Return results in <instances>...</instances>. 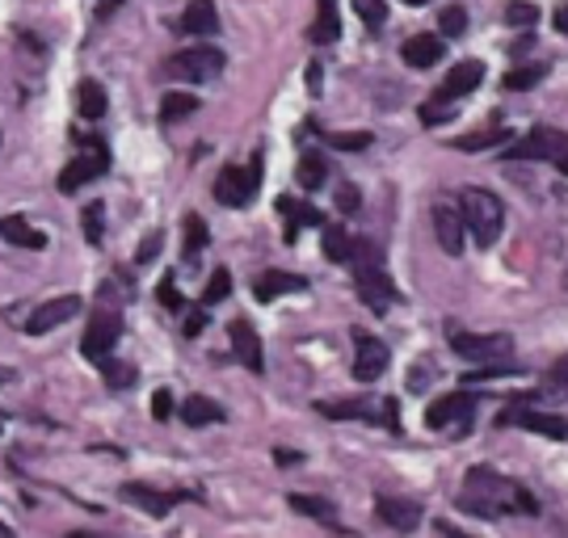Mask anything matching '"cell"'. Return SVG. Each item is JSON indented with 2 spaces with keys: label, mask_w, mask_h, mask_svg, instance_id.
I'll return each instance as SVG.
<instances>
[{
  "label": "cell",
  "mask_w": 568,
  "mask_h": 538,
  "mask_svg": "<svg viewBox=\"0 0 568 538\" xmlns=\"http://www.w3.org/2000/svg\"><path fill=\"white\" fill-rule=\"evenodd\" d=\"M459 509L464 514H476V518H501V514H535L539 505L527 488L509 484L506 476H497L493 467H471L464 476V493H459Z\"/></svg>",
  "instance_id": "obj_1"
},
{
  "label": "cell",
  "mask_w": 568,
  "mask_h": 538,
  "mask_svg": "<svg viewBox=\"0 0 568 538\" xmlns=\"http://www.w3.org/2000/svg\"><path fill=\"white\" fill-rule=\"evenodd\" d=\"M459 215H464V232H471L476 248H493L501 240V227H506V206L497 194L488 190H464L459 194Z\"/></svg>",
  "instance_id": "obj_2"
},
{
  "label": "cell",
  "mask_w": 568,
  "mask_h": 538,
  "mask_svg": "<svg viewBox=\"0 0 568 538\" xmlns=\"http://www.w3.org/2000/svg\"><path fill=\"white\" fill-rule=\"evenodd\" d=\"M349 265H354V278H358V295L371 312H387L392 303H396V286L387 278L384 261L379 253L363 244V240H354V253H349Z\"/></svg>",
  "instance_id": "obj_3"
},
{
  "label": "cell",
  "mask_w": 568,
  "mask_h": 538,
  "mask_svg": "<svg viewBox=\"0 0 568 538\" xmlns=\"http://www.w3.org/2000/svg\"><path fill=\"white\" fill-rule=\"evenodd\" d=\"M169 72L185 84H206L224 72V51L220 47H185L169 60Z\"/></svg>",
  "instance_id": "obj_4"
},
{
  "label": "cell",
  "mask_w": 568,
  "mask_h": 538,
  "mask_svg": "<svg viewBox=\"0 0 568 538\" xmlns=\"http://www.w3.org/2000/svg\"><path fill=\"white\" fill-rule=\"evenodd\" d=\"M471 417H476V396L471 392H450V396L434 399L426 413V425L429 429H447V434H467V425H471Z\"/></svg>",
  "instance_id": "obj_5"
},
{
  "label": "cell",
  "mask_w": 568,
  "mask_h": 538,
  "mask_svg": "<svg viewBox=\"0 0 568 538\" xmlns=\"http://www.w3.org/2000/svg\"><path fill=\"white\" fill-rule=\"evenodd\" d=\"M257 181H262V156L248 160V169L227 164L224 173L215 177V199L224 202V206H248L253 194H257Z\"/></svg>",
  "instance_id": "obj_6"
},
{
  "label": "cell",
  "mask_w": 568,
  "mask_h": 538,
  "mask_svg": "<svg viewBox=\"0 0 568 538\" xmlns=\"http://www.w3.org/2000/svg\"><path fill=\"white\" fill-rule=\"evenodd\" d=\"M119 337H122V316L114 312V307H102L98 316L89 319V328H84L81 354L102 366V362L110 358V349L119 345Z\"/></svg>",
  "instance_id": "obj_7"
},
{
  "label": "cell",
  "mask_w": 568,
  "mask_h": 538,
  "mask_svg": "<svg viewBox=\"0 0 568 538\" xmlns=\"http://www.w3.org/2000/svg\"><path fill=\"white\" fill-rule=\"evenodd\" d=\"M450 349L467 362H493L506 358L514 341H509V333H450Z\"/></svg>",
  "instance_id": "obj_8"
},
{
  "label": "cell",
  "mask_w": 568,
  "mask_h": 538,
  "mask_svg": "<svg viewBox=\"0 0 568 538\" xmlns=\"http://www.w3.org/2000/svg\"><path fill=\"white\" fill-rule=\"evenodd\" d=\"M497 425H518V429H530V434H544L551 441L568 438V420L560 413H539V408H506Z\"/></svg>",
  "instance_id": "obj_9"
},
{
  "label": "cell",
  "mask_w": 568,
  "mask_h": 538,
  "mask_svg": "<svg viewBox=\"0 0 568 538\" xmlns=\"http://www.w3.org/2000/svg\"><path fill=\"white\" fill-rule=\"evenodd\" d=\"M105 169H110V152H105L102 143H89V152H81V156L60 173V190L63 194H72V190H81L84 181L102 177Z\"/></svg>",
  "instance_id": "obj_10"
},
{
  "label": "cell",
  "mask_w": 568,
  "mask_h": 538,
  "mask_svg": "<svg viewBox=\"0 0 568 538\" xmlns=\"http://www.w3.org/2000/svg\"><path fill=\"white\" fill-rule=\"evenodd\" d=\"M375 518L384 521L387 530H396V535H413V530H417V521H422V500L375 497Z\"/></svg>",
  "instance_id": "obj_11"
},
{
  "label": "cell",
  "mask_w": 568,
  "mask_h": 538,
  "mask_svg": "<svg viewBox=\"0 0 568 538\" xmlns=\"http://www.w3.org/2000/svg\"><path fill=\"white\" fill-rule=\"evenodd\" d=\"M354 345H358V358H354V379H358V383L384 379V370H387V345H384V341H375L371 333L354 328Z\"/></svg>",
  "instance_id": "obj_12"
},
{
  "label": "cell",
  "mask_w": 568,
  "mask_h": 538,
  "mask_svg": "<svg viewBox=\"0 0 568 538\" xmlns=\"http://www.w3.org/2000/svg\"><path fill=\"white\" fill-rule=\"evenodd\" d=\"M434 232H438V244L447 257H459L464 253V215L450 199L434 202Z\"/></svg>",
  "instance_id": "obj_13"
},
{
  "label": "cell",
  "mask_w": 568,
  "mask_h": 538,
  "mask_svg": "<svg viewBox=\"0 0 568 538\" xmlns=\"http://www.w3.org/2000/svg\"><path fill=\"white\" fill-rule=\"evenodd\" d=\"M81 312V300L77 295H60V300H47V303H39L34 312H30V319H26V333H51V328H60L63 319H72Z\"/></svg>",
  "instance_id": "obj_14"
},
{
  "label": "cell",
  "mask_w": 568,
  "mask_h": 538,
  "mask_svg": "<svg viewBox=\"0 0 568 538\" xmlns=\"http://www.w3.org/2000/svg\"><path fill=\"white\" fill-rule=\"evenodd\" d=\"M194 493H161V488H148V484H122V500L126 505H140L143 514H152V518H164L178 500H190Z\"/></svg>",
  "instance_id": "obj_15"
},
{
  "label": "cell",
  "mask_w": 568,
  "mask_h": 538,
  "mask_svg": "<svg viewBox=\"0 0 568 538\" xmlns=\"http://www.w3.org/2000/svg\"><path fill=\"white\" fill-rule=\"evenodd\" d=\"M568 143V135H560V131H551V126H535L527 140L514 143V152H506V156H527V160H556L560 156V148Z\"/></svg>",
  "instance_id": "obj_16"
},
{
  "label": "cell",
  "mask_w": 568,
  "mask_h": 538,
  "mask_svg": "<svg viewBox=\"0 0 568 538\" xmlns=\"http://www.w3.org/2000/svg\"><path fill=\"white\" fill-rule=\"evenodd\" d=\"M227 333H232V345H236V354L244 358V366H248L253 375H262L265 358H262V341H257V333H253V324H248V319H232Z\"/></svg>",
  "instance_id": "obj_17"
},
{
  "label": "cell",
  "mask_w": 568,
  "mask_h": 538,
  "mask_svg": "<svg viewBox=\"0 0 568 538\" xmlns=\"http://www.w3.org/2000/svg\"><path fill=\"white\" fill-rule=\"evenodd\" d=\"M485 80V63L480 60H464V63H455L447 72V80H443V98L455 101V98H467L476 84Z\"/></svg>",
  "instance_id": "obj_18"
},
{
  "label": "cell",
  "mask_w": 568,
  "mask_h": 538,
  "mask_svg": "<svg viewBox=\"0 0 568 538\" xmlns=\"http://www.w3.org/2000/svg\"><path fill=\"white\" fill-rule=\"evenodd\" d=\"M295 291H307V278H300V274H283V270H270V274H262V278L253 282L257 303H270V300H278V295H295Z\"/></svg>",
  "instance_id": "obj_19"
},
{
  "label": "cell",
  "mask_w": 568,
  "mask_h": 538,
  "mask_svg": "<svg viewBox=\"0 0 568 538\" xmlns=\"http://www.w3.org/2000/svg\"><path fill=\"white\" fill-rule=\"evenodd\" d=\"M400 60L408 68H434V63L443 60V39L438 34H413V39L400 47Z\"/></svg>",
  "instance_id": "obj_20"
},
{
  "label": "cell",
  "mask_w": 568,
  "mask_h": 538,
  "mask_svg": "<svg viewBox=\"0 0 568 538\" xmlns=\"http://www.w3.org/2000/svg\"><path fill=\"white\" fill-rule=\"evenodd\" d=\"M182 30L185 34H215V30H220V9H215V0H190L182 13Z\"/></svg>",
  "instance_id": "obj_21"
},
{
  "label": "cell",
  "mask_w": 568,
  "mask_h": 538,
  "mask_svg": "<svg viewBox=\"0 0 568 538\" xmlns=\"http://www.w3.org/2000/svg\"><path fill=\"white\" fill-rule=\"evenodd\" d=\"M307 39L316 47H328V42L342 39V18H337V0H321V18L307 30Z\"/></svg>",
  "instance_id": "obj_22"
},
{
  "label": "cell",
  "mask_w": 568,
  "mask_h": 538,
  "mask_svg": "<svg viewBox=\"0 0 568 538\" xmlns=\"http://www.w3.org/2000/svg\"><path fill=\"white\" fill-rule=\"evenodd\" d=\"M0 236L9 240V244H18V248H47V236H42L39 227H30V223L21 220V215H9V220H0Z\"/></svg>",
  "instance_id": "obj_23"
},
{
  "label": "cell",
  "mask_w": 568,
  "mask_h": 538,
  "mask_svg": "<svg viewBox=\"0 0 568 538\" xmlns=\"http://www.w3.org/2000/svg\"><path fill=\"white\" fill-rule=\"evenodd\" d=\"M182 420L185 425H194V429H203V425H220V420H224V408L206 396H190L182 404Z\"/></svg>",
  "instance_id": "obj_24"
},
{
  "label": "cell",
  "mask_w": 568,
  "mask_h": 538,
  "mask_svg": "<svg viewBox=\"0 0 568 538\" xmlns=\"http://www.w3.org/2000/svg\"><path fill=\"white\" fill-rule=\"evenodd\" d=\"M77 110H81L84 122L105 119V89L98 80H81V89H77Z\"/></svg>",
  "instance_id": "obj_25"
},
{
  "label": "cell",
  "mask_w": 568,
  "mask_h": 538,
  "mask_svg": "<svg viewBox=\"0 0 568 538\" xmlns=\"http://www.w3.org/2000/svg\"><path fill=\"white\" fill-rule=\"evenodd\" d=\"M278 211H283V215H291L286 240H295V232H300V227H321V223H325V215H321L316 206H304V202H295V199H278Z\"/></svg>",
  "instance_id": "obj_26"
},
{
  "label": "cell",
  "mask_w": 568,
  "mask_h": 538,
  "mask_svg": "<svg viewBox=\"0 0 568 538\" xmlns=\"http://www.w3.org/2000/svg\"><path fill=\"white\" fill-rule=\"evenodd\" d=\"M291 509H295V514H307V518H316V521H325V526H333V530L342 526V521H337V509H333V500H325V497H304V493H295V497H291Z\"/></svg>",
  "instance_id": "obj_27"
},
{
  "label": "cell",
  "mask_w": 568,
  "mask_h": 538,
  "mask_svg": "<svg viewBox=\"0 0 568 538\" xmlns=\"http://www.w3.org/2000/svg\"><path fill=\"white\" fill-rule=\"evenodd\" d=\"M316 408H321L325 417H333V420H349V417L371 420V417H375V404H371V399H342V404H328V399H321Z\"/></svg>",
  "instance_id": "obj_28"
},
{
  "label": "cell",
  "mask_w": 568,
  "mask_h": 538,
  "mask_svg": "<svg viewBox=\"0 0 568 538\" xmlns=\"http://www.w3.org/2000/svg\"><path fill=\"white\" fill-rule=\"evenodd\" d=\"M199 105H203V101L194 98V93H164L161 119L164 122H182V119H190V114H199Z\"/></svg>",
  "instance_id": "obj_29"
},
{
  "label": "cell",
  "mask_w": 568,
  "mask_h": 538,
  "mask_svg": "<svg viewBox=\"0 0 568 538\" xmlns=\"http://www.w3.org/2000/svg\"><path fill=\"white\" fill-rule=\"evenodd\" d=\"M206 240H211V232H206V220L203 215H185V261H199V253L206 248Z\"/></svg>",
  "instance_id": "obj_30"
},
{
  "label": "cell",
  "mask_w": 568,
  "mask_h": 538,
  "mask_svg": "<svg viewBox=\"0 0 568 538\" xmlns=\"http://www.w3.org/2000/svg\"><path fill=\"white\" fill-rule=\"evenodd\" d=\"M509 131H501V126H493V131H476V135H459V140L450 143L455 152H480V148H497V143H506Z\"/></svg>",
  "instance_id": "obj_31"
},
{
  "label": "cell",
  "mask_w": 568,
  "mask_h": 538,
  "mask_svg": "<svg viewBox=\"0 0 568 538\" xmlns=\"http://www.w3.org/2000/svg\"><path fill=\"white\" fill-rule=\"evenodd\" d=\"M325 177H328L325 156H321V152H307V156L300 160V185H304V190H321Z\"/></svg>",
  "instance_id": "obj_32"
},
{
  "label": "cell",
  "mask_w": 568,
  "mask_h": 538,
  "mask_svg": "<svg viewBox=\"0 0 568 538\" xmlns=\"http://www.w3.org/2000/svg\"><path fill=\"white\" fill-rule=\"evenodd\" d=\"M102 375H105V387H114V392H126L131 383L140 379V370L131 362H114V358L102 362Z\"/></svg>",
  "instance_id": "obj_33"
},
{
  "label": "cell",
  "mask_w": 568,
  "mask_h": 538,
  "mask_svg": "<svg viewBox=\"0 0 568 538\" xmlns=\"http://www.w3.org/2000/svg\"><path fill=\"white\" fill-rule=\"evenodd\" d=\"M349 253H354V240L345 236L342 227H325V257L337 261V265H349Z\"/></svg>",
  "instance_id": "obj_34"
},
{
  "label": "cell",
  "mask_w": 568,
  "mask_h": 538,
  "mask_svg": "<svg viewBox=\"0 0 568 538\" xmlns=\"http://www.w3.org/2000/svg\"><path fill=\"white\" fill-rule=\"evenodd\" d=\"M544 80V63H527V68H514V72H506V89H514V93H527V89H535Z\"/></svg>",
  "instance_id": "obj_35"
},
{
  "label": "cell",
  "mask_w": 568,
  "mask_h": 538,
  "mask_svg": "<svg viewBox=\"0 0 568 538\" xmlns=\"http://www.w3.org/2000/svg\"><path fill=\"white\" fill-rule=\"evenodd\" d=\"M333 148H342V152H366L371 143H375V135L371 131H337V135H325Z\"/></svg>",
  "instance_id": "obj_36"
},
{
  "label": "cell",
  "mask_w": 568,
  "mask_h": 538,
  "mask_svg": "<svg viewBox=\"0 0 568 538\" xmlns=\"http://www.w3.org/2000/svg\"><path fill=\"white\" fill-rule=\"evenodd\" d=\"M227 295H232V274H227L224 265L211 274V282H206V291H203V303L211 307V303H224Z\"/></svg>",
  "instance_id": "obj_37"
},
{
  "label": "cell",
  "mask_w": 568,
  "mask_h": 538,
  "mask_svg": "<svg viewBox=\"0 0 568 538\" xmlns=\"http://www.w3.org/2000/svg\"><path fill=\"white\" fill-rule=\"evenodd\" d=\"M354 13H358L371 30H379L387 21V0H354Z\"/></svg>",
  "instance_id": "obj_38"
},
{
  "label": "cell",
  "mask_w": 568,
  "mask_h": 538,
  "mask_svg": "<svg viewBox=\"0 0 568 538\" xmlns=\"http://www.w3.org/2000/svg\"><path fill=\"white\" fill-rule=\"evenodd\" d=\"M438 30H443V39H459V34L467 30V13L459 9V4L443 9V18H438Z\"/></svg>",
  "instance_id": "obj_39"
},
{
  "label": "cell",
  "mask_w": 568,
  "mask_h": 538,
  "mask_svg": "<svg viewBox=\"0 0 568 538\" xmlns=\"http://www.w3.org/2000/svg\"><path fill=\"white\" fill-rule=\"evenodd\" d=\"M156 300H161V307H169V312H182V291H178V282H173V274H164L161 286H156Z\"/></svg>",
  "instance_id": "obj_40"
},
{
  "label": "cell",
  "mask_w": 568,
  "mask_h": 538,
  "mask_svg": "<svg viewBox=\"0 0 568 538\" xmlns=\"http://www.w3.org/2000/svg\"><path fill=\"white\" fill-rule=\"evenodd\" d=\"M535 18H539V9H535V4H527V0H518V4H509V9H506L509 26H535Z\"/></svg>",
  "instance_id": "obj_41"
},
{
  "label": "cell",
  "mask_w": 568,
  "mask_h": 538,
  "mask_svg": "<svg viewBox=\"0 0 568 538\" xmlns=\"http://www.w3.org/2000/svg\"><path fill=\"white\" fill-rule=\"evenodd\" d=\"M447 110H450V101L438 93L434 101H426V105H422V122H426V126H438V122L447 119Z\"/></svg>",
  "instance_id": "obj_42"
},
{
  "label": "cell",
  "mask_w": 568,
  "mask_h": 538,
  "mask_svg": "<svg viewBox=\"0 0 568 538\" xmlns=\"http://www.w3.org/2000/svg\"><path fill=\"white\" fill-rule=\"evenodd\" d=\"M84 236L93 240H102V202H93V206H84Z\"/></svg>",
  "instance_id": "obj_43"
},
{
  "label": "cell",
  "mask_w": 568,
  "mask_h": 538,
  "mask_svg": "<svg viewBox=\"0 0 568 538\" xmlns=\"http://www.w3.org/2000/svg\"><path fill=\"white\" fill-rule=\"evenodd\" d=\"M161 244H164V232H152V236H148L140 248H135V265H148V261H156Z\"/></svg>",
  "instance_id": "obj_44"
},
{
  "label": "cell",
  "mask_w": 568,
  "mask_h": 538,
  "mask_svg": "<svg viewBox=\"0 0 568 538\" xmlns=\"http://www.w3.org/2000/svg\"><path fill=\"white\" fill-rule=\"evenodd\" d=\"M152 417H156V420L173 417V392H164V387H161V392L152 396Z\"/></svg>",
  "instance_id": "obj_45"
},
{
  "label": "cell",
  "mask_w": 568,
  "mask_h": 538,
  "mask_svg": "<svg viewBox=\"0 0 568 538\" xmlns=\"http://www.w3.org/2000/svg\"><path fill=\"white\" fill-rule=\"evenodd\" d=\"M337 206L342 211H358V185H342L337 190Z\"/></svg>",
  "instance_id": "obj_46"
},
{
  "label": "cell",
  "mask_w": 568,
  "mask_h": 538,
  "mask_svg": "<svg viewBox=\"0 0 568 538\" xmlns=\"http://www.w3.org/2000/svg\"><path fill=\"white\" fill-rule=\"evenodd\" d=\"M203 324H206V312H190V316H185V337H199Z\"/></svg>",
  "instance_id": "obj_47"
},
{
  "label": "cell",
  "mask_w": 568,
  "mask_h": 538,
  "mask_svg": "<svg viewBox=\"0 0 568 538\" xmlns=\"http://www.w3.org/2000/svg\"><path fill=\"white\" fill-rule=\"evenodd\" d=\"M438 535L443 538H476V535H464L459 526H450V521H438Z\"/></svg>",
  "instance_id": "obj_48"
},
{
  "label": "cell",
  "mask_w": 568,
  "mask_h": 538,
  "mask_svg": "<svg viewBox=\"0 0 568 538\" xmlns=\"http://www.w3.org/2000/svg\"><path fill=\"white\" fill-rule=\"evenodd\" d=\"M274 459L283 463V467H295V463H300V455H295V450H286V446H278V450H274Z\"/></svg>",
  "instance_id": "obj_49"
},
{
  "label": "cell",
  "mask_w": 568,
  "mask_h": 538,
  "mask_svg": "<svg viewBox=\"0 0 568 538\" xmlns=\"http://www.w3.org/2000/svg\"><path fill=\"white\" fill-rule=\"evenodd\" d=\"M556 30H560V34H568V4H565V9H556Z\"/></svg>",
  "instance_id": "obj_50"
},
{
  "label": "cell",
  "mask_w": 568,
  "mask_h": 538,
  "mask_svg": "<svg viewBox=\"0 0 568 538\" xmlns=\"http://www.w3.org/2000/svg\"><path fill=\"white\" fill-rule=\"evenodd\" d=\"M556 169H560V173H565V177H568V143H565V148H560V156H556Z\"/></svg>",
  "instance_id": "obj_51"
},
{
  "label": "cell",
  "mask_w": 568,
  "mask_h": 538,
  "mask_svg": "<svg viewBox=\"0 0 568 538\" xmlns=\"http://www.w3.org/2000/svg\"><path fill=\"white\" fill-rule=\"evenodd\" d=\"M68 538H105V535H93V530H72Z\"/></svg>",
  "instance_id": "obj_52"
},
{
  "label": "cell",
  "mask_w": 568,
  "mask_h": 538,
  "mask_svg": "<svg viewBox=\"0 0 568 538\" xmlns=\"http://www.w3.org/2000/svg\"><path fill=\"white\" fill-rule=\"evenodd\" d=\"M13 535V530H9V526H4V521H0V538H9Z\"/></svg>",
  "instance_id": "obj_53"
},
{
  "label": "cell",
  "mask_w": 568,
  "mask_h": 538,
  "mask_svg": "<svg viewBox=\"0 0 568 538\" xmlns=\"http://www.w3.org/2000/svg\"><path fill=\"white\" fill-rule=\"evenodd\" d=\"M405 4H429V0H405Z\"/></svg>",
  "instance_id": "obj_54"
}]
</instances>
